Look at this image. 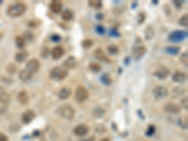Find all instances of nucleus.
<instances>
[{
  "instance_id": "nucleus-25",
  "label": "nucleus",
  "mask_w": 188,
  "mask_h": 141,
  "mask_svg": "<svg viewBox=\"0 0 188 141\" xmlns=\"http://www.w3.org/2000/svg\"><path fill=\"white\" fill-rule=\"evenodd\" d=\"M88 68H89L90 70H91V72H93V73H99L100 70H102V67H101L100 64L96 63V62H91V63H89Z\"/></svg>"
},
{
  "instance_id": "nucleus-35",
  "label": "nucleus",
  "mask_w": 188,
  "mask_h": 141,
  "mask_svg": "<svg viewBox=\"0 0 188 141\" xmlns=\"http://www.w3.org/2000/svg\"><path fill=\"white\" fill-rule=\"evenodd\" d=\"M188 53L187 52H184L181 54V57H180V60L181 61V63H184L185 66H187V61H188Z\"/></svg>"
},
{
  "instance_id": "nucleus-16",
  "label": "nucleus",
  "mask_w": 188,
  "mask_h": 141,
  "mask_svg": "<svg viewBox=\"0 0 188 141\" xmlns=\"http://www.w3.org/2000/svg\"><path fill=\"white\" fill-rule=\"evenodd\" d=\"M63 65H64V67L66 68V70L67 69L73 70V69H74L77 66V60H76V59L74 56H69L68 59L64 61Z\"/></svg>"
},
{
  "instance_id": "nucleus-23",
  "label": "nucleus",
  "mask_w": 188,
  "mask_h": 141,
  "mask_svg": "<svg viewBox=\"0 0 188 141\" xmlns=\"http://www.w3.org/2000/svg\"><path fill=\"white\" fill-rule=\"evenodd\" d=\"M25 42H27V40H25V38L23 37V36H17L15 38V42H16V45L17 47L23 49L25 45Z\"/></svg>"
},
{
  "instance_id": "nucleus-42",
  "label": "nucleus",
  "mask_w": 188,
  "mask_h": 141,
  "mask_svg": "<svg viewBox=\"0 0 188 141\" xmlns=\"http://www.w3.org/2000/svg\"><path fill=\"white\" fill-rule=\"evenodd\" d=\"M97 31H98L100 34H103V32H105V29H103V27H101V25H98V27H97Z\"/></svg>"
},
{
  "instance_id": "nucleus-1",
  "label": "nucleus",
  "mask_w": 188,
  "mask_h": 141,
  "mask_svg": "<svg viewBox=\"0 0 188 141\" xmlns=\"http://www.w3.org/2000/svg\"><path fill=\"white\" fill-rule=\"evenodd\" d=\"M56 114L64 119L71 120L75 116L74 108L70 105H62L56 108Z\"/></svg>"
},
{
  "instance_id": "nucleus-40",
  "label": "nucleus",
  "mask_w": 188,
  "mask_h": 141,
  "mask_svg": "<svg viewBox=\"0 0 188 141\" xmlns=\"http://www.w3.org/2000/svg\"><path fill=\"white\" fill-rule=\"evenodd\" d=\"M51 39H52V41L53 42H59L60 41V36H58V35H53L51 37Z\"/></svg>"
},
{
  "instance_id": "nucleus-37",
  "label": "nucleus",
  "mask_w": 188,
  "mask_h": 141,
  "mask_svg": "<svg viewBox=\"0 0 188 141\" xmlns=\"http://www.w3.org/2000/svg\"><path fill=\"white\" fill-rule=\"evenodd\" d=\"M155 132V127L153 125H150L148 128V130H147V134L148 136H152V134H154Z\"/></svg>"
},
{
  "instance_id": "nucleus-22",
  "label": "nucleus",
  "mask_w": 188,
  "mask_h": 141,
  "mask_svg": "<svg viewBox=\"0 0 188 141\" xmlns=\"http://www.w3.org/2000/svg\"><path fill=\"white\" fill-rule=\"evenodd\" d=\"M27 52H18L15 55V60L19 63H23L27 57Z\"/></svg>"
},
{
  "instance_id": "nucleus-20",
  "label": "nucleus",
  "mask_w": 188,
  "mask_h": 141,
  "mask_svg": "<svg viewBox=\"0 0 188 141\" xmlns=\"http://www.w3.org/2000/svg\"><path fill=\"white\" fill-rule=\"evenodd\" d=\"M71 93H72V91L69 88H62L59 91H58V98L60 100H66L67 98L70 97Z\"/></svg>"
},
{
  "instance_id": "nucleus-13",
  "label": "nucleus",
  "mask_w": 188,
  "mask_h": 141,
  "mask_svg": "<svg viewBox=\"0 0 188 141\" xmlns=\"http://www.w3.org/2000/svg\"><path fill=\"white\" fill-rule=\"evenodd\" d=\"M89 129H88V126L85 125V124H80V125H77L76 127H74V134L78 137H84L86 136V134L88 133Z\"/></svg>"
},
{
  "instance_id": "nucleus-11",
  "label": "nucleus",
  "mask_w": 188,
  "mask_h": 141,
  "mask_svg": "<svg viewBox=\"0 0 188 141\" xmlns=\"http://www.w3.org/2000/svg\"><path fill=\"white\" fill-rule=\"evenodd\" d=\"M94 56H95L96 59H98V60H100V61L106 62V63H110V62H111L110 59L105 54V52H103V51L101 48H97V49L95 50Z\"/></svg>"
},
{
  "instance_id": "nucleus-39",
  "label": "nucleus",
  "mask_w": 188,
  "mask_h": 141,
  "mask_svg": "<svg viewBox=\"0 0 188 141\" xmlns=\"http://www.w3.org/2000/svg\"><path fill=\"white\" fill-rule=\"evenodd\" d=\"M144 20H145V13L144 12H141V13L138 14V23L142 24L144 22Z\"/></svg>"
},
{
  "instance_id": "nucleus-29",
  "label": "nucleus",
  "mask_w": 188,
  "mask_h": 141,
  "mask_svg": "<svg viewBox=\"0 0 188 141\" xmlns=\"http://www.w3.org/2000/svg\"><path fill=\"white\" fill-rule=\"evenodd\" d=\"M107 51H108V53L110 55H117V54L119 53L120 49H119L118 46L115 45V44H112V45H109L107 47Z\"/></svg>"
},
{
  "instance_id": "nucleus-24",
  "label": "nucleus",
  "mask_w": 188,
  "mask_h": 141,
  "mask_svg": "<svg viewBox=\"0 0 188 141\" xmlns=\"http://www.w3.org/2000/svg\"><path fill=\"white\" fill-rule=\"evenodd\" d=\"M101 81L105 84L106 86H110L112 84V79L110 77V75L108 73H103L101 77Z\"/></svg>"
},
{
  "instance_id": "nucleus-5",
  "label": "nucleus",
  "mask_w": 188,
  "mask_h": 141,
  "mask_svg": "<svg viewBox=\"0 0 188 141\" xmlns=\"http://www.w3.org/2000/svg\"><path fill=\"white\" fill-rule=\"evenodd\" d=\"M186 36H187V33L185 31L175 30V31L172 32V33H170L169 36H168V39H169V41H171L173 42H176L183 41L184 38H186Z\"/></svg>"
},
{
  "instance_id": "nucleus-6",
  "label": "nucleus",
  "mask_w": 188,
  "mask_h": 141,
  "mask_svg": "<svg viewBox=\"0 0 188 141\" xmlns=\"http://www.w3.org/2000/svg\"><path fill=\"white\" fill-rule=\"evenodd\" d=\"M40 67H41L40 61H39L37 59H32L29 61H27L25 70H27L29 73L33 74V73H36L38 70H40Z\"/></svg>"
},
{
  "instance_id": "nucleus-12",
  "label": "nucleus",
  "mask_w": 188,
  "mask_h": 141,
  "mask_svg": "<svg viewBox=\"0 0 188 141\" xmlns=\"http://www.w3.org/2000/svg\"><path fill=\"white\" fill-rule=\"evenodd\" d=\"M164 109L165 111L172 114H179L181 112V107L177 104H174V102H167L166 105H165Z\"/></svg>"
},
{
  "instance_id": "nucleus-32",
  "label": "nucleus",
  "mask_w": 188,
  "mask_h": 141,
  "mask_svg": "<svg viewBox=\"0 0 188 141\" xmlns=\"http://www.w3.org/2000/svg\"><path fill=\"white\" fill-rule=\"evenodd\" d=\"M105 114V109H103L102 107H97L96 109L93 110V116L97 118H101Z\"/></svg>"
},
{
  "instance_id": "nucleus-43",
  "label": "nucleus",
  "mask_w": 188,
  "mask_h": 141,
  "mask_svg": "<svg viewBox=\"0 0 188 141\" xmlns=\"http://www.w3.org/2000/svg\"><path fill=\"white\" fill-rule=\"evenodd\" d=\"M100 141H110L108 138H103L102 140H100Z\"/></svg>"
},
{
  "instance_id": "nucleus-38",
  "label": "nucleus",
  "mask_w": 188,
  "mask_h": 141,
  "mask_svg": "<svg viewBox=\"0 0 188 141\" xmlns=\"http://www.w3.org/2000/svg\"><path fill=\"white\" fill-rule=\"evenodd\" d=\"M188 98L187 97H185V98H184L183 100L181 101V106H183L184 109H188V100H187Z\"/></svg>"
},
{
  "instance_id": "nucleus-3",
  "label": "nucleus",
  "mask_w": 188,
  "mask_h": 141,
  "mask_svg": "<svg viewBox=\"0 0 188 141\" xmlns=\"http://www.w3.org/2000/svg\"><path fill=\"white\" fill-rule=\"evenodd\" d=\"M68 70L61 68L59 66L57 67H54L50 70V78H52L53 80L56 81H60L65 79L68 76Z\"/></svg>"
},
{
  "instance_id": "nucleus-30",
  "label": "nucleus",
  "mask_w": 188,
  "mask_h": 141,
  "mask_svg": "<svg viewBox=\"0 0 188 141\" xmlns=\"http://www.w3.org/2000/svg\"><path fill=\"white\" fill-rule=\"evenodd\" d=\"M166 51L171 55H177L180 52V47L179 46H169V47L166 48Z\"/></svg>"
},
{
  "instance_id": "nucleus-31",
  "label": "nucleus",
  "mask_w": 188,
  "mask_h": 141,
  "mask_svg": "<svg viewBox=\"0 0 188 141\" xmlns=\"http://www.w3.org/2000/svg\"><path fill=\"white\" fill-rule=\"evenodd\" d=\"M6 70H7V72L10 74H13L16 73V70H17V67L15 64L13 63H10L7 65V67H6Z\"/></svg>"
},
{
  "instance_id": "nucleus-17",
  "label": "nucleus",
  "mask_w": 188,
  "mask_h": 141,
  "mask_svg": "<svg viewBox=\"0 0 188 141\" xmlns=\"http://www.w3.org/2000/svg\"><path fill=\"white\" fill-rule=\"evenodd\" d=\"M17 101L22 105H27L29 101V96L25 91H21L17 94Z\"/></svg>"
},
{
  "instance_id": "nucleus-19",
  "label": "nucleus",
  "mask_w": 188,
  "mask_h": 141,
  "mask_svg": "<svg viewBox=\"0 0 188 141\" xmlns=\"http://www.w3.org/2000/svg\"><path fill=\"white\" fill-rule=\"evenodd\" d=\"M50 10L54 13H59L62 10V3L60 1H52L50 3Z\"/></svg>"
},
{
  "instance_id": "nucleus-4",
  "label": "nucleus",
  "mask_w": 188,
  "mask_h": 141,
  "mask_svg": "<svg viewBox=\"0 0 188 141\" xmlns=\"http://www.w3.org/2000/svg\"><path fill=\"white\" fill-rule=\"evenodd\" d=\"M75 99L79 102H83L87 101L88 99V91L83 86L77 87L75 91Z\"/></svg>"
},
{
  "instance_id": "nucleus-7",
  "label": "nucleus",
  "mask_w": 188,
  "mask_h": 141,
  "mask_svg": "<svg viewBox=\"0 0 188 141\" xmlns=\"http://www.w3.org/2000/svg\"><path fill=\"white\" fill-rule=\"evenodd\" d=\"M152 93L154 95V97L156 98L157 100H159V99L166 98L167 96V94H168V91H167L166 88H165L163 86H158V87L153 88Z\"/></svg>"
},
{
  "instance_id": "nucleus-2",
  "label": "nucleus",
  "mask_w": 188,
  "mask_h": 141,
  "mask_svg": "<svg viewBox=\"0 0 188 141\" xmlns=\"http://www.w3.org/2000/svg\"><path fill=\"white\" fill-rule=\"evenodd\" d=\"M27 10V6L24 3H15L10 5L7 10V14L10 17H19Z\"/></svg>"
},
{
  "instance_id": "nucleus-36",
  "label": "nucleus",
  "mask_w": 188,
  "mask_h": 141,
  "mask_svg": "<svg viewBox=\"0 0 188 141\" xmlns=\"http://www.w3.org/2000/svg\"><path fill=\"white\" fill-rule=\"evenodd\" d=\"M40 24H41V22L39 20H31L28 22L27 25L29 27H37L38 25H40Z\"/></svg>"
},
{
  "instance_id": "nucleus-21",
  "label": "nucleus",
  "mask_w": 188,
  "mask_h": 141,
  "mask_svg": "<svg viewBox=\"0 0 188 141\" xmlns=\"http://www.w3.org/2000/svg\"><path fill=\"white\" fill-rule=\"evenodd\" d=\"M9 101H6L3 99H0V115H3L7 112L9 108Z\"/></svg>"
},
{
  "instance_id": "nucleus-18",
  "label": "nucleus",
  "mask_w": 188,
  "mask_h": 141,
  "mask_svg": "<svg viewBox=\"0 0 188 141\" xmlns=\"http://www.w3.org/2000/svg\"><path fill=\"white\" fill-rule=\"evenodd\" d=\"M19 78H20L23 82L28 83L32 79V73H29L27 70H22L19 73Z\"/></svg>"
},
{
  "instance_id": "nucleus-33",
  "label": "nucleus",
  "mask_w": 188,
  "mask_h": 141,
  "mask_svg": "<svg viewBox=\"0 0 188 141\" xmlns=\"http://www.w3.org/2000/svg\"><path fill=\"white\" fill-rule=\"evenodd\" d=\"M93 45V41L90 39H86L82 42V46L85 49H88Z\"/></svg>"
},
{
  "instance_id": "nucleus-10",
  "label": "nucleus",
  "mask_w": 188,
  "mask_h": 141,
  "mask_svg": "<svg viewBox=\"0 0 188 141\" xmlns=\"http://www.w3.org/2000/svg\"><path fill=\"white\" fill-rule=\"evenodd\" d=\"M146 52H147V48H146L144 45H138V46L134 47L133 55H134V59H135V60L140 59L141 57L146 54Z\"/></svg>"
},
{
  "instance_id": "nucleus-41",
  "label": "nucleus",
  "mask_w": 188,
  "mask_h": 141,
  "mask_svg": "<svg viewBox=\"0 0 188 141\" xmlns=\"http://www.w3.org/2000/svg\"><path fill=\"white\" fill-rule=\"evenodd\" d=\"M0 141H9V139H8V137H7L6 134L0 133Z\"/></svg>"
},
{
  "instance_id": "nucleus-26",
  "label": "nucleus",
  "mask_w": 188,
  "mask_h": 141,
  "mask_svg": "<svg viewBox=\"0 0 188 141\" xmlns=\"http://www.w3.org/2000/svg\"><path fill=\"white\" fill-rule=\"evenodd\" d=\"M62 19L63 20H65V21H70V20H72V19L74 18V13L71 10H64V12L62 13L61 15Z\"/></svg>"
},
{
  "instance_id": "nucleus-8",
  "label": "nucleus",
  "mask_w": 188,
  "mask_h": 141,
  "mask_svg": "<svg viewBox=\"0 0 188 141\" xmlns=\"http://www.w3.org/2000/svg\"><path fill=\"white\" fill-rule=\"evenodd\" d=\"M36 117V114L33 110H31V109H28L27 111H25L23 114H22V121H23V123L24 124H29L32 120H33Z\"/></svg>"
},
{
  "instance_id": "nucleus-14",
  "label": "nucleus",
  "mask_w": 188,
  "mask_h": 141,
  "mask_svg": "<svg viewBox=\"0 0 188 141\" xmlns=\"http://www.w3.org/2000/svg\"><path fill=\"white\" fill-rule=\"evenodd\" d=\"M64 55V49L62 46H55L51 51V56L54 59H58Z\"/></svg>"
},
{
  "instance_id": "nucleus-9",
  "label": "nucleus",
  "mask_w": 188,
  "mask_h": 141,
  "mask_svg": "<svg viewBox=\"0 0 188 141\" xmlns=\"http://www.w3.org/2000/svg\"><path fill=\"white\" fill-rule=\"evenodd\" d=\"M153 74H154V76H156L158 79L164 80V79L167 78V76L170 74V70H169V69H167L166 67H161Z\"/></svg>"
},
{
  "instance_id": "nucleus-34",
  "label": "nucleus",
  "mask_w": 188,
  "mask_h": 141,
  "mask_svg": "<svg viewBox=\"0 0 188 141\" xmlns=\"http://www.w3.org/2000/svg\"><path fill=\"white\" fill-rule=\"evenodd\" d=\"M179 24L181 25H183V27H187V25H188V15H187V13L181 16V18L180 19V21H179Z\"/></svg>"
},
{
  "instance_id": "nucleus-27",
  "label": "nucleus",
  "mask_w": 188,
  "mask_h": 141,
  "mask_svg": "<svg viewBox=\"0 0 188 141\" xmlns=\"http://www.w3.org/2000/svg\"><path fill=\"white\" fill-rule=\"evenodd\" d=\"M154 36V29L152 28V27H151V25H149V27L146 28V31H145V37L147 40H151L152 39V37Z\"/></svg>"
},
{
  "instance_id": "nucleus-28",
  "label": "nucleus",
  "mask_w": 188,
  "mask_h": 141,
  "mask_svg": "<svg viewBox=\"0 0 188 141\" xmlns=\"http://www.w3.org/2000/svg\"><path fill=\"white\" fill-rule=\"evenodd\" d=\"M89 6L92 7L93 9L99 10L103 7V3L100 1V0H90L89 1Z\"/></svg>"
},
{
  "instance_id": "nucleus-15",
  "label": "nucleus",
  "mask_w": 188,
  "mask_h": 141,
  "mask_svg": "<svg viewBox=\"0 0 188 141\" xmlns=\"http://www.w3.org/2000/svg\"><path fill=\"white\" fill-rule=\"evenodd\" d=\"M187 79V75L186 73H183V72H180V70H177V72H175L172 75V80L176 83H183Z\"/></svg>"
}]
</instances>
